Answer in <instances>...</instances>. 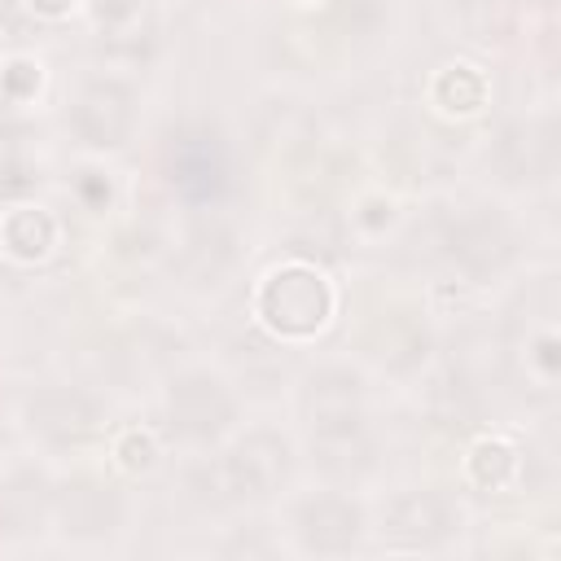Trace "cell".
Masks as SVG:
<instances>
[{
	"mask_svg": "<svg viewBox=\"0 0 561 561\" xmlns=\"http://www.w3.org/2000/svg\"><path fill=\"white\" fill-rule=\"evenodd\" d=\"M364 377L346 364H324L307 373L302 381V421L311 434V451L320 456L324 469L351 473L368 460V438H364Z\"/></svg>",
	"mask_w": 561,
	"mask_h": 561,
	"instance_id": "6da1fadb",
	"label": "cell"
},
{
	"mask_svg": "<svg viewBox=\"0 0 561 561\" xmlns=\"http://www.w3.org/2000/svg\"><path fill=\"white\" fill-rule=\"evenodd\" d=\"M250 311L276 342H311L333 324L337 289L320 263H311L307 254H294L272 263L259 276Z\"/></svg>",
	"mask_w": 561,
	"mask_h": 561,
	"instance_id": "7a4b0ae2",
	"label": "cell"
},
{
	"mask_svg": "<svg viewBox=\"0 0 561 561\" xmlns=\"http://www.w3.org/2000/svg\"><path fill=\"white\" fill-rule=\"evenodd\" d=\"M294 469V447L276 430H250L241 434L215 465H206L193 486L206 504H245V500H267L289 482Z\"/></svg>",
	"mask_w": 561,
	"mask_h": 561,
	"instance_id": "3957f363",
	"label": "cell"
},
{
	"mask_svg": "<svg viewBox=\"0 0 561 561\" xmlns=\"http://www.w3.org/2000/svg\"><path fill=\"white\" fill-rule=\"evenodd\" d=\"M167 425L188 443H215L237 421V394L232 386L210 368H184L162 390Z\"/></svg>",
	"mask_w": 561,
	"mask_h": 561,
	"instance_id": "277c9868",
	"label": "cell"
},
{
	"mask_svg": "<svg viewBox=\"0 0 561 561\" xmlns=\"http://www.w3.org/2000/svg\"><path fill=\"white\" fill-rule=\"evenodd\" d=\"M167 180L193 206L219 202L228 188V149H224L219 131L206 123L180 127L167 145Z\"/></svg>",
	"mask_w": 561,
	"mask_h": 561,
	"instance_id": "5b68a950",
	"label": "cell"
},
{
	"mask_svg": "<svg viewBox=\"0 0 561 561\" xmlns=\"http://www.w3.org/2000/svg\"><path fill=\"white\" fill-rule=\"evenodd\" d=\"M136 127V92L131 83L114 79V75H96L88 79L75 101H70V131L79 136V145L110 153L118 145H127Z\"/></svg>",
	"mask_w": 561,
	"mask_h": 561,
	"instance_id": "8992f818",
	"label": "cell"
},
{
	"mask_svg": "<svg viewBox=\"0 0 561 561\" xmlns=\"http://www.w3.org/2000/svg\"><path fill=\"white\" fill-rule=\"evenodd\" d=\"M438 245H443V259L465 276V285H478V280L495 276V272L513 259L517 237H513V228H508L500 215L473 210V215L451 219V224L443 228Z\"/></svg>",
	"mask_w": 561,
	"mask_h": 561,
	"instance_id": "52a82bcc",
	"label": "cell"
},
{
	"mask_svg": "<svg viewBox=\"0 0 561 561\" xmlns=\"http://www.w3.org/2000/svg\"><path fill=\"white\" fill-rule=\"evenodd\" d=\"M456 530H460V508L451 504V495H443L434 486L403 491L381 513V539L394 548H416V552L438 548Z\"/></svg>",
	"mask_w": 561,
	"mask_h": 561,
	"instance_id": "ba28073f",
	"label": "cell"
},
{
	"mask_svg": "<svg viewBox=\"0 0 561 561\" xmlns=\"http://www.w3.org/2000/svg\"><path fill=\"white\" fill-rule=\"evenodd\" d=\"M364 504L342 495V491H320V495H307L298 508H294V535H298V548L311 552V557H342L351 548H359L364 539Z\"/></svg>",
	"mask_w": 561,
	"mask_h": 561,
	"instance_id": "9c48e42d",
	"label": "cell"
},
{
	"mask_svg": "<svg viewBox=\"0 0 561 561\" xmlns=\"http://www.w3.org/2000/svg\"><path fill=\"white\" fill-rule=\"evenodd\" d=\"M22 416L35 438L53 447H70V443H83L101 425V403L79 386H44L26 399Z\"/></svg>",
	"mask_w": 561,
	"mask_h": 561,
	"instance_id": "30bf717a",
	"label": "cell"
},
{
	"mask_svg": "<svg viewBox=\"0 0 561 561\" xmlns=\"http://www.w3.org/2000/svg\"><path fill=\"white\" fill-rule=\"evenodd\" d=\"M53 517L66 539L92 543V539H110L123 526V500L114 486L79 478V482H66L53 491Z\"/></svg>",
	"mask_w": 561,
	"mask_h": 561,
	"instance_id": "8fae6325",
	"label": "cell"
},
{
	"mask_svg": "<svg viewBox=\"0 0 561 561\" xmlns=\"http://www.w3.org/2000/svg\"><path fill=\"white\" fill-rule=\"evenodd\" d=\"M57 241H61V224H57V215L48 206L22 197V202H9L0 210V254L9 263L35 267V263L53 259Z\"/></svg>",
	"mask_w": 561,
	"mask_h": 561,
	"instance_id": "7c38bea8",
	"label": "cell"
},
{
	"mask_svg": "<svg viewBox=\"0 0 561 561\" xmlns=\"http://www.w3.org/2000/svg\"><path fill=\"white\" fill-rule=\"evenodd\" d=\"M48 517H53V486L39 469H13L9 478H0V535L4 539L39 535Z\"/></svg>",
	"mask_w": 561,
	"mask_h": 561,
	"instance_id": "4fadbf2b",
	"label": "cell"
},
{
	"mask_svg": "<svg viewBox=\"0 0 561 561\" xmlns=\"http://www.w3.org/2000/svg\"><path fill=\"white\" fill-rule=\"evenodd\" d=\"M552 153H557V140H552V123L548 118L513 123L495 140V162L517 184H530V180L548 175L552 171Z\"/></svg>",
	"mask_w": 561,
	"mask_h": 561,
	"instance_id": "5bb4252c",
	"label": "cell"
},
{
	"mask_svg": "<svg viewBox=\"0 0 561 561\" xmlns=\"http://www.w3.org/2000/svg\"><path fill=\"white\" fill-rule=\"evenodd\" d=\"M430 105L443 114V118H478L486 110V96H491V79L482 66L473 61H447L434 70L430 88H425Z\"/></svg>",
	"mask_w": 561,
	"mask_h": 561,
	"instance_id": "9a60e30c",
	"label": "cell"
},
{
	"mask_svg": "<svg viewBox=\"0 0 561 561\" xmlns=\"http://www.w3.org/2000/svg\"><path fill=\"white\" fill-rule=\"evenodd\" d=\"M465 478L478 491H513L526 478V451L508 434H478L465 451Z\"/></svg>",
	"mask_w": 561,
	"mask_h": 561,
	"instance_id": "2e32d148",
	"label": "cell"
},
{
	"mask_svg": "<svg viewBox=\"0 0 561 561\" xmlns=\"http://www.w3.org/2000/svg\"><path fill=\"white\" fill-rule=\"evenodd\" d=\"M232 259H237V241H232V232L224 228V224H197L193 232H188V241H184V250H180V267H184V276L193 280V285H219L224 280V272L232 267Z\"/></svg>",
	"mask_w": 561,
	"mask_h": 561,
	"instance_id": "e0dca14e",
	"label": "cell"
},
{
	"mask_svg": "<svg viewBox=\"0 0 561 561\" xmlns=\"http://www.w3.org/2000/svg\"><path fill=\"white\" fill-rule=\"evenodd\" d=\"M504 337L491 333V329H473L465 333L456 346H451V373L465 381V386H486L491 377H504Z\"/></svg>",
	"mask_w": 561,
	"mask_h": 561,
	"instance_id": "ac0fdd59",
	"label": "cell"
},
{
	"mask_svg": "<svg viewBox=\"0 0 561 561\" xmlns=\"http://www.w3.org/2000/svg\"><path fill=\"white\" fill-rule=\"evenodd\" d=\"M456 18L469 39L500 44L513 31V0H456Z\"/></svg>",
	"mask_w": 561,
	"mask_h": 561,
	"instance_id": "d6986e66",
	"label": "cell"
},
{
	"mask_svg": "<svg viewBox=\"0 0 561 561\" xmlns=\"http://www.w3.org/2000/svg\"><path fill=\"white\" fill-rule=\"evenodd\" d=\"M110 456H114V465H118L123 473L140 478V473H149V469L158 465L162 447H158V434H153V430H145V425H123V430L110 438Z\"/></svg>",
	"mask_w": 561,
	"mask_h": 561,
	"instance_id": "ffe728a7",
	"label": "cell"
},
{
	"mask_svg": "<svg viewBox=\"0 0 561 561\" xmlns=\"http://www.w3.org/2000/svg\"><path fill=\"white\" fill-rule=\"evenodd\" d=\"M88 13L105 39H131L145 26L149 0H88Z\"/></svg>",
	"mask_w": 561,
	"mask_h": 561,
	"instance_id": "44dd1931",
	"label": "cell"
},
{
	"mask_svg": "<svg viewBox=\"0 0 561 561\" xmlns=\"http://www.w3.org/2000/svg\"><path fill=\"white\" fill-rule=\"evenodd\" d=\"M329 4H333L329 9L333 31L346 39H368L386 22V0H329Z\"/></svg>",
	"mask_w": 561,
	"mask_h": 561,
	"instance_id": "7402d4cb",
	"label": "cell"
},
{
	"mask_svg": "<svg viewBox=\"0 0 561 561\" xmlns=\"http://www.w3.org/2000/svg\"><path fill=\"white\" fill-rule=\"evenodd\" d=\"M39 92H44V66H39L35 57L18 53V57H9V61L0 66V96H4L9 105H26V101H35Z\"/></svg>",
	"mask_w": 561,
	"mask_h": 561,
	"instance_id": "603a6c76",
	"label": "cell"
},
{
	"mask_svg": "<svg viewBox=\"0 0 561 561\" xmlns=\"http://www.w3.org/2000/svg\"><path fill=\"white\" fill-rule=\"evenodd\" d=\"M351 224H355L364 237H381V232L394 224V202L381 197V193H373V197H364V202L351 210Z\"/></svg>",
	"mask_w": 561,
	"mask_h": 561,
	"instance_id": "cb8c5ba5",
	"label": "cell"
},
{
	"mask_svg": "<svg viewBox=\"0 0 561 561\" xmlns=\"http://www.w3.org/2000/svg\"><path fill=\"white\" fill-rule=\"evenodd\" d=\"M526 364L535 368L539 386H552L557 373H561V346H557V333H539V337L530 342V351H526Z\"/></svg>",
	"mask_w": 561,
	"mask_h": 561,
	"instance_id": "d4e9b609",
	"label": "cell"
},
{
	"mask_svg": "<svg viewBox=\"0 0 561 561\" xmlns=\"http://www.w3.org/2000/svg\"><path fill=\"white\" fill-rule=\"evenodd\" d=\"M75 193H79V202H83L88 210H105V206L114 202V184H110V175H101V171H79Z\"/></svg>",
	"mask_w": 561,
	"mask_h": 561,
	"instance_id": "484cf974",
	"label": "cell"
},
{
	"mask_svg": "<svg viewBox=\"0 0 561 561\" xmlns=\"http://www.w3.org/2000/svg\"><path fill=\"white\" fill-rule=\"evenodd\" d=\"M35 18H44V22H61V18H70L75 9H79V0H22Z\"/></svg>",
	"mask_w": 561,
	"mask_h": 561,
	"instance_id": "4316f807",
	"label": "cell"
},
{
	"mask_svg": "<svg viewBox=\"0 0 561 561\" xmlns=\"http://www.w3.org/2000/svg\"><path fill=\"white\" fill-rule=\"evenodd\" d=\"M289 4H298V9H324L329 0H289Z\"/></svg>",
	"mask_w": 561,
	"mask_h": 561,
	"instance_id": "83f0119b",
	"label": "cell"
}]
</instances>
